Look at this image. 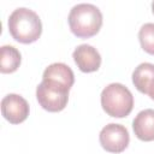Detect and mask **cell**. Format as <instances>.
Returning <instances> with one entry per match:
<instances>
[{"label":"cell","instance_id":"52a82bcc","mask_svg":"<svg viewBox=\"0 0 154 154\" xmlns=\"http://www.w3.org/2000/svg\"><path fill=\"white\" fill-rule=\"evenodd\" d=\"M42 81L70 90L75 83V75L70 66L64 63H53L43 71Z\"/></svg>","mask_w":154,"mask_h":154},{"label":"cell","instance_id":"3957f363","mask_svg":"<svg viewBox=\"0 0 154 154\" xmlns=\"http://www.w3.org/2000/svg\"><path fill=\"white\" fill-rule=\"evenodd\" d=\"M102 109L111 117H128L134 108V96L122 83H111L101 93Z\"/></svg>","mask_w":154,"mask_h":154},{"label":"cell","instance_id":"30bf717a","mask_svg":"<svg viewBox=\"0 0 154 154\" xmlns=\"http://www.w3.org/2000/svg\"><path fill=\"white\" fill-rule=\"evenodd\" d=\"M154 79V64L142 63L132 72V83L140 93L147 94L148 88Z\"/></svg>","mask_w":154,"mask_h":154},{"label":"cell","instance_id":"8fae6325","mask_svg":"<svg viewBox=\"0 0 154 154\" xmlns=\"http://www.w3.org/2000/svg\"><path fill=\"white\" fill-rule=\"evenodd\" d=\"M0 71L2 73H12L17 71L20 65L22 55L19 51L13 47L5 45L0 49Z\"/></svg>","mask_w":154,"mask_h":154},{"label":"cell","instance_id":"9c48e42d","mask_svg":"<svg viewBox=\"0 0 154 154\" xmlns=\"http://www.w3.org/2000/svg\"><path fill=\"white\" fill-rule=\"evenodd\" d=\"M132 129L138 140L144 142L154 141V109L141 111L132 122Z\"/></svg>","mask_w":154,"mask_h":154},{"label":"cell","instance_id":"6da1fadb","mask_svg":"<svg viewBox=\"0 0 154 154\" xmlns=\"http://www.w3.org/2000/svg\"><path fill=\"white\" fill-rule=\"evenodd\" d=\"M8 31L20 43H32L42 34V23L36 12L26 7L16 8L8 17Z\"/></svg>","mask_w":154,"mask_h":154},{"label":"cell","instance_id":"8992f818","mask_svg":"<svg viewBox=\"0 0 154 154\" xmlns=\"http://www.w3.org/2000/svg\"><path fill=\"white\" fill-rule=\"evenodd\" d=\"M28 101L18 94H7L1 100V113L11 124H20L29 116Z\"/></svg>","mask_w":154,"mask_h":154},{"label":"cell","instance_id":"5bb4252c","mask_svg":"<svg viewBox=\"0 0 154 154\" xmlns=\"http://www.w3.org/2000/svg\"><path fill=\"white\" fill-rule=\"evenodd\" d=\"M152 11H153V14H154V2H152Z\"/></svg>","mask_w":154,"mask_h":154},{"label":"cell","instance_id":"4fadbf2b","mask_svg":"<svg viewBox=\"0 0 154 154\" xmlns=\"http://www.w3.org/2000/svg\"><path fill=\"white\" fill-rule=\"evenodd\" d=\"M147 95H149V97H150L152 100H154V79L152 81V83H150V85H149V88H148Z\"/></svg>","mask_w":154,"mask_h":154},{"label":"cell","instance_id":"ba28073f","mask_svg":"<svg viewBox=\"0 0 154 154\" xmlns=\"http://www.w3.org/2000/svg\"><path fill=\"white\" fill-rule=\"evenodd\" d=\"M72 58L77 67L85 73L97 71L101 65V55L96 48L90 45H79L75 48Z\"/></svg>","mask_w":154,"mask_h":154},{"label":"cell","instance_id":"7c38bea8","mask_svg":"<svg viewBox=\"0 0 154 154\" xmlns=\"http://www.w3.org/2000/svg\"><path fill=\"white\" fill-rule=\"evenodd\" d=\"M141 47L148 54L154 55V23H146L138 31Z\"/></svg>","mask_w":154,"mask_h":154},{"label":"cell","instance_id":"7a4b0ae2","mask_svg":"<svg viewBox=\"0 0 154 154\" xmlns=\"http://www.w3.org/2000/svg\"><path fill=\"white\" fill-rule=\"evenodd\" d=\"M71 32L81 38H89L96 35L102 26V13L91 4L75 5L69 13Z\"/></svg>","mask_w":154,"mask_h":154},{"label":"cell","instance_id":"277c9868","mask_svg":"<svg viewBox=\"0 0 154 154\" xmlns=\"http://www.w3.org/2000/svg\"><path fill=\"white\" fill-rule=\"evenodd\" d=\"M36 99L43 109L48 112H60L67 105L69 90L42 81L36 88Z\"/></svg>","mask_w":154,"mask_h":154},{"label":"cell","instance_id":"5b68a950","mask_svg":"<svg viewBox=\"0 0 154 154\" xmlns=\"http://www.w3.org/2000/svg\"><path fill=\"white\" fill-rule=\"evenodd\" d=\"M99 141L106 152L117 154L126 149L130 142V136L125 126L111 123L102 128L99 135Z\"/></svg>","mask_w":154,"mask_h":154}]
</instances>
